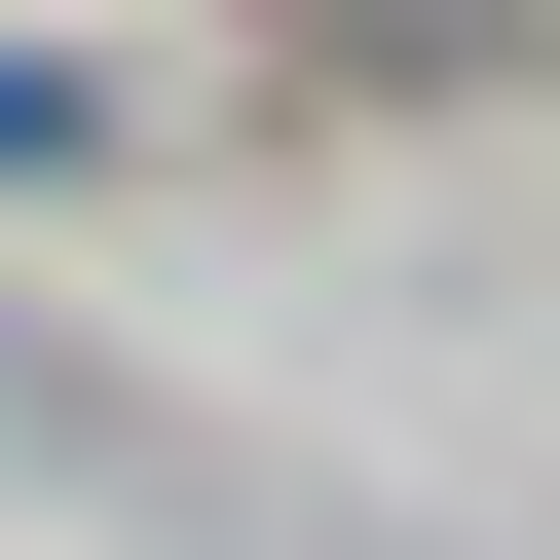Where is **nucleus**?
Returning a JSON list of instances; mask_svg holds the SVG:
<instances>
[{
  "label": "nucleus",
  "instance_id": "1",
  "mask_svg": "<svg viewBox=\"0 0 560 560\" xmlns=\"http://www.w3.org/2000/svg\"><path fill=\"white\" fill-rule=\"evenodd\" d=\"M0 150H75V75H38V38H0Z\"/></svg>",
  "mask_w": 560,
  "mask_h": 560
}]
</instances>
